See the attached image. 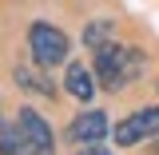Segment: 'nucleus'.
Wrapping results in <instances>:
<instances>
[{
    "mask_svg": "<svg viewBox=\"0 0 159 155\" xmlns=\"http://www.w3.org/2000/svg\"><path fill=\"white\" fill-rule=\"evenodd\" d=\"M143 64H147V56H143V48H123V44H103V48H96V64H92V72H96L99 88L103 92H123L131 80L143 76Z\"/></svg>",
    "mask_w": 159,
    "mask_h": 155,
    "instance_id": "f257e3e1",
    "label": "nucleus"
},
{
    "mask_svg": "<svg viewBox=\"0 0 159 155\" xmlns=\"http://www.w3.org/2000/svg\"><path fill=\"white\" fill-rule=\"evenodd\" d=\"M68 36L60 32L56 24H48V20H36L32 28H28V52H32V64L36 68H56L68 60Z\"/></svg>",
    "mask_w": 159,
    "mask_h": 155,
    "instance_id": "f03ea898",
    "label": "nucleus"
},
{
    "mask_svg": "<svg viewBox=\"0 0 159 155\" xmlns=\"http://www.w3.org/2000/svg\"><path fill=\"white\" fill-rule=\"evenodd\" d=\"M155 135H159V103L139 107V112H131L127 119L116 123V143H119V147H135V143L155 139Z\"/></svg>",
    "mask_w": 159,
    "mask_h": 155,
    "instance_id": "7ed1b4c3",
    "label": "nucleus"
},
{
    "mask_svg": "<svg viewBox=\"0 0 159 155\" xmlns=\"http://www.w3.org/2000/svg\"><path fill=\"white\" fill-rule=\"evenodd\" d=\"M16 127H20V135L28 139L32 155H52V151H56V135H52L48 119L40 116L36 107H20V112H16Z\"/></svg>",
    "mask_w": 159,
    "mask_h": 155,
    "instance_id": "20e7f679",
    "label": "nucleus"
},
{
    "mask_svg": "<svg viewBox=\"0 0 159 155\" xmlns=\"http://www.w3.org/2000/svg\"><path fill=\"white\" fill-rule=\"evenodd\" d=\"M111 131V116L107 112H84V116L72 119V127H68V135H72V143H103V135Z\"/></svg>",
    "mask_w": 159,
    "mask_h": 155,
    "instance_id": "39448f33",
    "label": "nucleus"
},
{
    "mask_svg": "<svg viewBox=\"0 0 159 155\" xmlns=\"http://www.w3.org/2000/svg\"><path fill=\"white\" fill-rule=\"evenodd\" d=\"M96 72L92 68H84V64H68V76H64V88H68V96H76L80 103H92L96 96Z\"/></svg>",
    "mask_w": 159,
    "mask_h": 155,
    "instance_id": "423d86ee",
    "label": "nucleus"
},
{
    "mask_svg": "<svg viewBox=\"0 0 159 155\" xmlns=\"http://www.w3.org/2000/svg\"><path fill=\"white\" fill-rule=\"evenodd\" d=\"M0 155H32L28 139L20 135V127L12 119H0Z\"/></svg>",
    "mask_w": 159,
    "mask_h": 155,
    "instance_id": "0eeeda50",
    "label": "nucleus"
},
{
    "mask_svg": "<svg viewBox=\"0 0 159 155\" xmlns=\"http://www.w3.org/2000/svg\"><path fill=\"white\" fill-rule=\"evenodd\" d=\"M116 40V24L111 20H92L88 28H84V44L96 52V48H103V44H111Z\"/></svg>",
    "mask_w": 159,
    "mask_h": 155,
    "instance_id": "6e6552de",
    "label": "nucleus"
},
{
    "mask_svg": "<svg viewBox=\"0 0 159 155\" xmlns=\"http://www.w3.org/2000/svg\"><path fill=\"white\" fill-rule=\"evenodd\" d=\"M12 76H16V84H20V88H28L32 96H52V92H56V88H52V80H44V76H36L32 68H16Z\"/></svg>",
    "mask_w": 159,
    "mask_h": 155,
    "instance_id": "1a4fd4ad",
    "label": "nucleus"
},
{
    "mask_svg": "<svg viewBox=\"0 0 159 155\" xmlns=\"http://www.w3.org/2000/svg\"><path fill=\"white\" fill-rule=\"evenodd\" d=\"M80 155H111L107 147H99V143H88V151H80Z\"/></svg>",
    "mask_w": 159,
    "mask_h": 155,
    "instance_id": "9d476101",
    "label": "nucleus"
}]
</instances>
